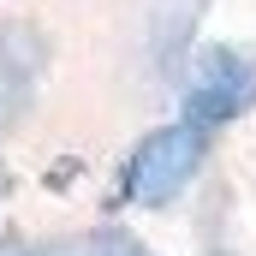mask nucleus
I'll use <instances>...</instances> for the list:
<instances>
[{"instance_id": "1", "label": "nucleus", "mask_w": 256, "mask_h": 256, "mask_svg": "<svg viewBox=\"0 0 256 256\" xmlns=\"http://www.w3.org/2000/svg\"><path fill=\"white\" fill-rule=\"evenodd\" d=\"M202 149H208V131H196V126H161V131H149L137 149H131V161H126V196L131 202H143V208H161V202H173V196L185 191L196 179V167H202Z\"/></svg>"}, {"instance_id": "2", "label": "nucleus", "mask_w": 256, "mask_h": 256, "mask_svg": "<svg viewBox=\"0 0 256 256\" xmlns=\"http://www.w3.org/2000/svg\"><path fill=\"white\" fill-rule=\"evenodd\" d=\"M256 102V60L244 48H202L185 78V126L208 131L238 120Z\"/></svg>"}, {"instance_id": "3", "label": "nucleus", "mask_w": 256, "mask_h": 256, "mask_svg": "<svg viewBox=\"0 0 256 256\" xmlns=\"http://www.w3.org/2000/svg\"><path fill=\"white\" fill-rule=\"evenodd\" d=\"M72 250L78 256H149L137 238H126V232H90V238H78Z\"/></svg>"}, {"instance_id": "4", "label": "nucleus", "mask_w": 256, "mask_h": 256, "mask_svg": "<svg viewBox=\"0 0 256 256\" xmlns=\"http://www.w3.org/2000/svg\"><path fill=\"white\" fill-rule=\"evenodd\" d=\"M24 256H78L72 244H48V250H24Z\"/></svg>"}]
</instances>
